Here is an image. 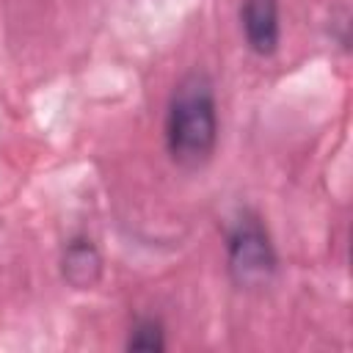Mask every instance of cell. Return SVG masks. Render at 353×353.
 <instances>
[{"instance_id": "cell-3", "label": "cell", "mask_w": 353, "mask_h": 353, "mask_svg": "<svg viewBox=\"0 0 353 353\" xmlns=\"http://www.w3.org/2000/svg\"><path fill=\"white\" fill-rule=\"evenodd\" d=\"M240 28H243V39L248 50L259 58H270L281 41L279 0H243Z\"/></svg>"}, {"instance_id": "cell-4", "label": "cell", "mask_w": 353, "mask_h": 353, "mask_svg": "<svg viewBox=\"0 0 353 353\" xmlns=\"http://www.w3.org/2000/svg\"><path fill=\"white\" fill-rule=\"evenodd\" d=\"M58 268H61V279L72 287V290H94L99 281H102V254L97 248V243L88 237V234H74L66 240L63 251H61V259H58Z\"/></svg>"}, {"instance_id": "cell-5", "label": "cell", "mask_w": 353, "mask_h": 353, "mask_svg": "<svg viewBox=\"0 0 353 353\" xmlns=\"http://www.w3.org/2000/svg\"><path fill=\"white\" fill-rule=\"evenodd\" d=\"M127 350L138 353H163L165 350V328L157 317H138L124 342Z\"/></svg>"}, {"instance_id": "cell-2", "label": "cell", "mask_w": 353, "mask_h": 353, "mask_svg": "<svg viewBox=\"0 0 353 353\" xmlns=\"http://www.w3.org/2000/svg\"><path fill=\"white\" fill-rule=\"evenodd\" d=\"M226 270L240 290L268 287L279 270V254L270 232L251 210H243L226 232Z\"/></svg>"}, {"instance_id": "cell-1", "label": "cell", "mask_w": 353, "mask_h": 353, "mask_svg": "<svg viewBox=\"0 0 353 353\" xmlns=\"http://www.w3.org/2000/svg\"><path fill=\"white\" fill-rule=\"evenodd\" d=\"M165 152L185 171L204 168L218 146V99L207 72L193 69L179 77L165 105Z\"/></svg>"}]
</instances>
